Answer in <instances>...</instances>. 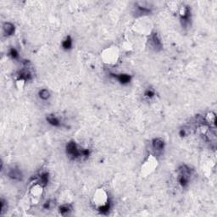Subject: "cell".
<instances>
[{
    "instance_id": "cell-9",
    "label": "cell",
    "mask_w": 217,
    "mask_h": 217,
    "mask_svg": "<svg viewBox=\"0 0 217 217\" xmlns=\"http://www.w3.org/2000/svg\"><path fill=\"white\" fill-rule=\"evenodd\" d=\"M48 181H49V174L46 173V172L41 174V176H39L38 183L41 184L42 186H44V185H46L48 183Z\"/></svg>"
},
{
    "instance_id": "cell-10",
    "label": "cell",
    "mask_w": 217,
    "mask_h": 217,
    "mask_svg": "<svg viewBox=\"0 0 217 217\" xmlns=\"http://www.w3.org/2000/svg\"><path fill=\"white\" fill-rule=\"evenodd\" d=\"M62 46L65 49H71V47H72V39H71V37H66V39L65 41H63Z\"/></svg>"
},
{
    "instance_id": "cell-2",
    "label": "cell",
    "mask_w": 217,
    "mask_h": 217,
    "mask_svg": "<svg viewBox=\"0 0 217 217\" xmlns=\"http://www.w3.org/2000/svg\"><path fill=\"white\" fill-rule=\"evenodd\" d=\"M180 16L181 21H183L184 24H187L189 22L190 19V10L187 7H183L181 8V10L180 12Z\"/></svg>"
},
{
    "instance_id": "cell-8",
    "label": "cell",
    "mask_w": 217,
    "mask_h": 217,
    "mask_svg": "<svg viewBox=\"0 0 217 217\" xmlns=\"http://www.w3.org/2000/svg\"><path fill=\"white\" fill-rule=\"evenodd\" d=\"M115 77H116L118 81H120V83H123V84L128 83L131 80L130 75H126V74H121V75H115Z\"/></svg>"
},
{
    "instance_id": "cell-6",
    "label": "cell",
    "mask_w": 217,
    "mask_h": 217,
    "mask_svg": "<svg viewBox=\"0 0 217 217\" xmlns=\"http://www.w3.org/2000/svg\"><path fill=\"white\" fill-rule=\"evenodd\" d=\"M47 121L54 126H60V120L54 115H49L47 117Z\"/></svg>"
},
{
    "instance_id": "cell-5",
    "label": "cell",
    "mask_w": 217,
    "mask_h": 217,
    "mask_svg": "<svg viewBox=\"0 0 217 217\" xmlns=\"http://www.w3.org/2000/svg\"><path fill=\"white\" fill-rule=\"evenodd\" d=\"M150 42L151 44L153 45V47L155 49H160L161 48V42H160V39L159 38L158 35L157 34H154L151 36V38H150Z\"/></svg>"
},
{
    "instance_id": "cell-12",
    "label": "cell",
    "mask_w": 217,
    "mask_h": 217,
    "mask_svg": "<svg viewBox=\"0 0 217 217\" xmlns=\"http://www.w3.org/2000/svg\"><path fill=\"white\" fill-rule=\"evenodd\" d=\"M60 213H61L62 215H66V214H68L69 212L70 211V207H69L68 205H62V206L60 208Z\"/></svg>"
},
{
    "instance_id": "cell-13",
    "label": "cell",
    "mask_w": 217,
    "mask_h": 217,
    "mask_svg": "<svg viewBox=\"0 0 217 217\" xmlns=\"http://www.w3.org/2000/svg\"><path fill=\"white\" fill-rule=\"evenodd\" d=\"M9 55L12 57L13 59H17L19 57V54L18 52L16 51V49H11L10 51H9Z\"/></svg>"
},
{
    "instance_id": "cell-4",
    "label": "cell",
    "mask_w": 217,
    "mask_h": 217,
    "mask_svg": "<svg viewBox=\"0 0 217 217\" xmlns=\"http://www.w3.org/2000/svg\"><path fill=\"white\" fill-rule=\"evenodd\" d=\"M164 141H162L161 139L160 138H156L153 141L152 143V146H153V149L156 150V151H161L164 149Z\"/></svg>"
},
{
    "instance_id": "cell-7",
    "label": "cell",
    "mask_w": 217,
    "mask_h": 217,
    "mask_svg": "<svg viewBox=\"0 0 217 217\" xmlns=\"http://www.w3.org/2000/svg\"><path fill=\"white\" fill-rule=\"evenodd\" d=\"M4 31L6 35L10 36V35H12L14 31H15V26L11 23H5L4 25Z\"/></svg>"
},
{
    "instance_id": "cell-1",
    "label": "cell",
    "mask_w": 217,
    "mask_h": 217,
    "mask_svg": "<svg viewBox=\"0 0 217 217\" xmlns=\"http://www.w3.org/2000/svg\"><path fill=\"white\" fill-rule=\"evenodd\" d=\"M66 152H67V155L72 159H76L81 155V150L79 149L77 145L74 142H70L67 143Z\"/></svg>"
},
{
    "instance_id": "cell-14",
    "label": "cell",
    "mask_w": 217,
    "mask_h": 217,
    "mask_svg": "<svg viewBox=\"0 0 217 217\" xmlns=\"http://www.w3.org/2000/svg\"><path fill=\"white\" fill-rule=\"evenodd\" d=\"M154 95H155V92H154L153 90H151V89L147 90L146 93H145V96L148 97V98H151V97H153Z\"/></svg>"
},
{
    "instance_id": "cell-11",
    "label": "cell",
    "mask_w": 217,
    "mask_h": 217,
    "mask_svg": "<svg viewBox=\"0 0 217 217\" xmlns=\"http://www.w3.org/2000/svg\"><path fill=\"white\" fill-rule=\"evenodd\" d=\"M39 97L40 99L43 100H47L49 99L50 97V93L48 90L46 89H42L40 92H39Z\"/></svg>"
},
{
    "instance_id": "cell-3",
    "label": "cell",
    "mask_w": 217,
    "mask_h": 217,
    "mask_svg": "<svg viewBox=\"0 0 217 217\" xmlns=\"http://www.w3.org/2000/svg\"><path fill=\"white\" fill-rule=\"evenodd\" d=\"M9 177L15 181H20L22 178V173L18 169H12L9 172Z\"/></svg>"
}]
</instances>
